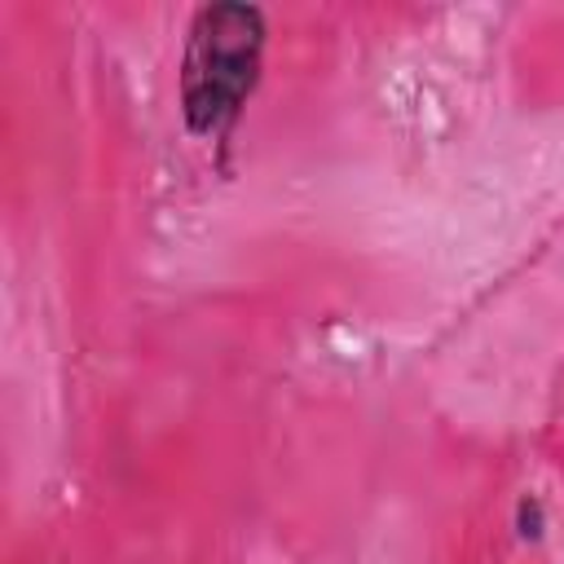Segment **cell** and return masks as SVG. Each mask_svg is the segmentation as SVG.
<instances>
[{"mask_svg":"<svg viewBox=\"0 0 564 564\" xmlns=\"http://www.w3.org/2000/svg\"><path fill=\"white\" fill-rule=\"evenodd\" d=\"M269 18L247 0L198 4L181 48V123L194 137H225L264 70Z\"/></svg>","mask_w":564,"mask_h":564,"instance_id":"obj_1","label":"cell"},{"mask_svg":"<svg viewBox=\"0 0 564 564\" xmlns=\"http://www.w3.org/2000/svg\"><path fill=\"white\" fill-rule=\"evenodd\" d=\"M511 520H516V538L520 542H542V533H546V507H542L538 494H520Z\"/></svg>","mask_w":564,"mask_h":564,"instance_id":"obj_2","label":"cell"}]
</instances>
